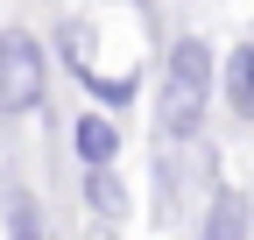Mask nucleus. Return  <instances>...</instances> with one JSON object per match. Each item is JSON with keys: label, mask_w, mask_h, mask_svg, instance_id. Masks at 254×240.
<instances>
[{"label": "nucleus", "mask_w": 254, "mask_h": 240, "mask_svg": "<svg viewBox=\"0 0 254 240\" xmlns=\"http://www.w3.org/2000/svg\"><path fill=\"white\" fill-rule=\"evenodd\" d=\"M212 78H219V57L205 36H177L163 57V99H155V127L163 141H198L205 127V106H212Z\"/></svg>", "instance_id": "obj_1"}, {"label": "nucleus", "mask_w": 254, "mask_h": 240, "mask_svg": "<svg viewBox=\"0 0 254 240\" xmlns=\"http://www.w3.org/2000/svg\"><path fill=\"white\" fill-rule=\"evenodd\" d=\"M43 85H50V71H43V43L28 36V28H0V113H36L43 106Z\"/></svg>", "instance_id": "obj_2"}, {"label": "nucleus", "mask_w": 254, "mask_h": 240, "mask_svg": "<svg viewBox=\"0 0 254 240\" xmlns=\"http://www.w3.org/2000/svg\"><path fill=\"white\" fill-rule=\"evenodd\" d=\"M71 141H78L85 170H92V163H113V156H120V120H113V113H85L78 127H71Z\"/></svg>", "instance_id": "obj_3"}, {"label": "nucleus", "mask_w": 254, "mask_h": 240, "mask_svg": "<svg viewBox=\"0 0 254 240\" xmlns=\"http://www.w3.org/2000/svg\"><path fill=\"white\" fill-rule=\"evenodd\" d=\"M226 99L240 120H254V36L233 43V57H226Z\"/></svg>", "instance_id": "obj_4"}, {"label": "nucleus", "mask_w": 254, "mask_h": 240, "mask_svg": "<svg viewBox=\"0 0 254 240\" xmlns=\"http://www.w3.org/2000/svg\"><path fill=\"white\" fill-rule=\"evenodd\" d=\"M85 205H92V219H120V177H113V163H92Z\"/></svg>", "instance_id": "obj_5"}, {"label": "nucleus", "mask_w": 254, "mask_h": 240, "mask_svg": "<svg viewBox=\"0 0 254 240\" xmlns=\"http://www.w3.org/2000/svg\"><path fill=\"white\" fill-rule=\"evenodd\" d=\"M85 85H92L99 106H127V99H134V78H99V71H85Z\"/></svg>", "instance_id": "obj_6"}, {"label": "nucleus", "mask_w": 254, "mask_h": 240, "mask_svg": "<svg viewBox=\"0 0 254 240\" xmlns=\"http://www.w3.org/2000/svg\"><path fill=\"white\" fill-rule=\"evenodd\" d=\"M7 226H14V233H36V205H28V191L7 198Z\"/></svg>", "instance_id": "obj_7"}, {"label": "nucleus", "mask_w": 254, "mask_h": 240, "mask_svg": "<svg viewBox=\"0 0 254 240\" xmlns=\"http://www.w3.org/2000/svg\"><path fill=\"white\" fill-rule=\"evenodd\" d=\"M226 226H240V205H233V198H219V212H212V233H226Z\"/></svg>", "instance_id": "obj_8"}]
</instances>
